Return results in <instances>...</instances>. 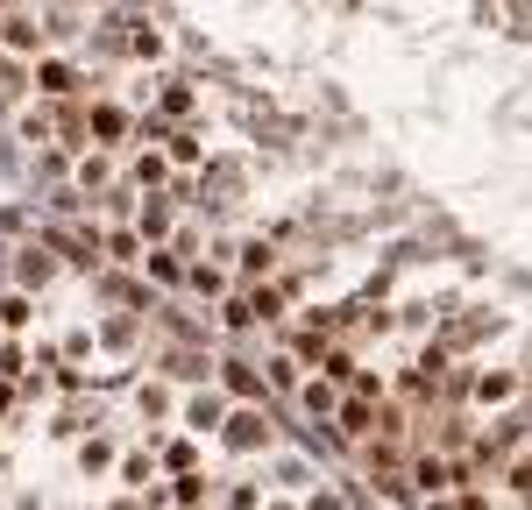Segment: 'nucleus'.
Instances as JSON below:
<instances>
[{
  "mask_svg": "<svg viewBox=\"0 0 532 510\" xmlns=\"http://www.w3.org/2000/svg\"><path fill=\"white\" fill-rule=\"evenodd\" d=\"M341 433H355V440L369 433V404H362V397H348V404H341Z\"/></svg>",
  "mask_w": 532,
  "mask_h": 510,
  "instance_id": "nucleus-12",
  "label": "nucleus"
},
{
  "mask_svg": "<svg viewBox=\"0 0 532 510\" xmlns=\"http://www.w3.org/2000/svg\"><path fill=\"white\" fill-rule=\"evenodd\" d=\"M135 185H164V163L157 156H135Z\"/></svg>",
  "mask_w": 532,
  "mask_h": 510,
  "instance_id": "nucleus-20",
  "label": "nucleus"
},
{
  "mask_svg": "<svg viewBox=\"0 0 532 510\" xmlns=\"http://www.w3.org/2000/svg\"><path fill=\"white\" fill-rule=\"evenodd\" d=\"M185 425H192V433H220V397H192L185 404Z\"/></svg>",
  "mask_w": 532,
  "mask_h": 510,
  "instance_id": "nucleus-8",
  "label": "nucleus"
},
{
  "mask_svg": "<svg viewBox=\"0 0 532 510\" xmlns=\"http://www.w3.org/2000/svg\"><path fill=\"white\" fill-rule=\"evenodd\" d=\"M164 461H171V468H178V475H192V468H199V447H192V440H178V447H171V454H164Z\"/></svg>",
  "mask_w": 532,
  "mask_h": 510,
  "instance_id": "nucleus-17",
  "label": "nucleus"
},
{
  "mask_svg": "<svg viewBox=\"0 0 532 510\" xmlns=\"http://www.w3.org/2000/svg\"><path fill=\"white\" fill-rule=\"evenodd\" d=\"M135 248H142V234H107V255H114V263H135Z\"/></svg>",
  "mask_w": 532,
  "mask_h": 510,
  "instance_id": "nucleus-14",
  "label": "nucleus"
},
{
  "mask_svg": "<svg viewBox=\"0 0 532 510\" xmlns=\"http://www.w3.org/2000/svg\"><path fill=\"white\" fill-rule=\"evenodd\" d=\"M192 284H199V291H206V298H220V291H227V277H220V270H206V263H199V270H192Z\"/></svg>",
  "mask_w": 532,
  "mask_h": 510,
  "instance_id": "nucleus-21",
  "label": "nucleus"
},
{
  "mask_svg": "<svg viewBox=\"0 0 532 510\" xmlns=\"http://www.w3.org/2000/svg\"><path fill=\"white\" fill-rule=\"evenodd\" d=\"M71 85H79V71H71L64 57H43V64H36V93H50V100H64V93H71Z\"/></svg>",
  "mask_w": 532,
  "mask_h": 510,
  "instance_id": "nucleus-2",
  "label": "nucleus"
},
{
  "mask_svg": "<svg viewBox=\"0 0 532 510\" xmlns=\"http://www.w3.org/2000/svg\"><path fill=\"white\" fill-rule=\"evenodd\" d=\"M86 135H100V142H121V135H128V114H121V107H107V100H100V107H93V114H86Z\"/></svg>",
  "mask_w": 532,
  "mask_h": 510,
  "instance_id": "nucleus-4",
  "label": "nucleus"
},
{
  "mask_svg": "<svg viewBox=\"0 0 532 510\" xmlns=\"http://www.w3.org/2000/svg\"><path fill=\"white\" fill-rule=\"evenodd\" d=\"M121 482H128V489H149V461L128 454V461H121Z\"/></svg>",
  "mask_w": 532,
  "mask_h": 510,
  "instance_id": "nucleus-18",
  "label": "nucleus"
},
{
  "mask_svg": "<svg viewBox=\"0 0 532 510\" xmlns=\"http://www.w3.org/2000/svg\"><path fill=\"white\" fill-rule=\"evenodd\" d=\"M227 425V440H235V447H263L270 440V418L263 411H235V418H220Z\"/></svg>",
  "mask_w": 532,
  "mask_h": 510,
  "instance_id": "nucleus-1",
  "label": "nucleus"
},
{
  "mask_svg": "<svg viewBox=\"0 0 532 510\" xmlns=\"http://www.w3.org/2000/svg\"><path fill=\"white\" fill-rule=\"evenodd\" d=\"M50 277V255L43 248H22V284H43Z\"/></svg>",
  "mask_w": 532,
  "mask_h": 510,
  "instance_id": "nucleus-13",
  "label": "nucleus"
},
{
  "mask_svg": "<svg viewBox=\"0 0 532 510\" xmlns=\"http://www.w3.org/2000/svg\"><path fill=\"white\" fill-rule=\"evenodd\" d=\"M199 496H206V475H178V503L199 510Z\"/></svg>",
  "mask_w": 532,
  "mask_h": 510,
  "instance_id": "nucleus-19",
  "label": "nucleus"
},
{
  "mask_svg": "<svg viewBox=\"0 0 532 510\" xmlns=\"http://www.w3.org/2000/svg\"><path fill=\"white\" fill-rule=\"evenodd\" d=\"M220 383L235 390L242 404H256V397H263V383H256V369H249V362H220Z\"/></svg>",
  "mask_w": 532,
  "mask_h": 510,
  "instance_id": "nucleus-5",
  "label": "nucleus"
},
{
  "mask_svg": "<svg viewBox=\"0 0 532 510\" xmlns=\"http://www.w3.org/2000/svg\"><path fill=\"white\" fill-rule=\"evenodd\" d=\"M213 362H199V355H171V376H185V383H199Z\"/></svg>",
  "mask_w": 532,
  "mask_h": 510,
  "instance_id": "nucleus-16",
  "label": "nucleus"
},
{
  "mask_svg": "<svg viewBox=\"0 0 532 510\" xmlns=\"http://www.w3.org/2000/svg\"><path fill=\"white\" fill-rule=\"evenodd\" d=\"M511 390H518V383H511V376H483V404H504V397H511Z\"/></svg>",
  "mask_w": 532,
  "mask_h": 510,
  "instance_id": "nucleus-22",
  "label": "nucleus"
},
{
  "mask_svg": "<svg viewBox=\"0 0 532 510\" xmlns=\"http://www.w3.org/2000/svg\"><path fill=\"white\" fill-rule=\"evenodd\" d=\"M29 319H36L29 291H8V298H0V326H29Z\"/></svg>",
  "mask_w": 532,
  "mask_h": 510,
  "instance_id": "nucleus-9",
  "label": "nucleus"
},
{
  "mask_svg": "<svg viewBox=\"0 0 532 510\" xmlns=\"http://www.w3.org/2000/svg\"><path fill=\"white\" fill-rule=\"evenodd\" d=\"M270 263H277L270 241H249V248H242V270H249V277H270Z\"/></svg>",
  "mask_w": 532,
  "mask_h": 510,
  "instance_id": "nucleus-10",
  "label": "nucleus"
},
{
  "mask_svg": "<svg viewBox=\"0 0 532 510\" xmlns=\"http://www.w3.org/2000/svg\"><path fill=\"white\" fill-rule=\"evenodd\" d=\"M412 482H419V489H426V496H440V489H447V482H454V468H447V461H440V454H426V461H419V468H412Z\"/></svg>",
  "mask_w": 532,
  "mask_h": 510,
  "instance_id": "nucleus-7",
  "label": "nucleus"
},
{
  "mask_svg": "<svg viewBox=\"0 0 532 510\" xmlns=\"http://www.w3.org/2000/svg\"><path fill=\"white\" fill-rule=\"evenodd\" d=\"M242 305H249V319H277V291H249Z\"/></svg>",
  "mask_w": 532,
  "mask_h": 510,
  "instance_id": "nucleus-15",
  "label": "nucleus"
},
{
  "mask_svg": "<svg viewBox=\"0 0 532 510\" xmlns=\"http://www.w3.org/2000/svg\"><path fill=\"white\" fill-rule=\"evenodd\" d=\"M0 36H8L15 50H43V29H36V15H0Z\"/></svg>",
  "mask_w": 532,
  "mask_h": 510,
  "instance_id": "nucleus-6",
  "label": "nucleus"
},
{
  "mask_svg": "<svg viewBox=\"0 0 532 510\" xmlns=\"http://www.w3.org/2000/svg\"><path fill=\"white\" fill-rule=\"evenodd\" d=\"M50 248H64L71 263H100V241L93 234H71V227H50Z\"/></svg>",
  "mask_w": 532,
  "mask_h": 510,
  "instance_id": "nucleus-3",
  "label": "nucleus"
},
{
  "mask_svg": "<svg viewBox=\"0 0 532 510\" xmlns=\"http://www.w3.org/2000/svg\"><path fill=\"white\" fill-rule=\"evenodd\" d=\"M313 510H341V496H313Z\"/></svg>",
  "mask_w": 532,
  "mask_h": 510,
  "instance_id": "nucleus-23",
  "label": "nucleus"
},
{
  "mask_svg": "<svg viewBox=\"0 0 532 510\" xmlns=\"http://www.w3.org/2000/svg\"><path fill=\"white\" fill-rule=\"evenodd\" d=\"M164 234H171V213L149 199V206H142V241H164Z\"/></svg>",
  "mask_w": 532,
  "mask_h": 510,
  "instance_id": "nucleus-11",
  "label": "nucleus"
}]
</instances>
